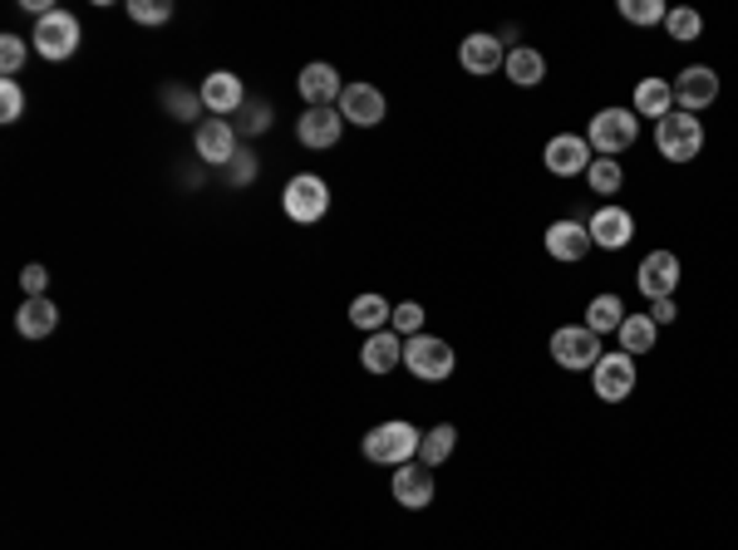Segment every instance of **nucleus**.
Segmentation results:
<instances>
[{
  "instance_id": "1",
  "label": "nucleus",
  "mask_w": 738,
  "mask_h": 550,
  "mask_svg": "<svg viewBox=\"0 0 738 550\" xmlns=\"http://www.w3.org/2000/svg\"><path fill=\"white\" fill-rule=\"evenodd\" d=\"M418 447H424V438H418L414 422L394 418V422H380V428L365 432V457L380 467H404L418 457Z\"/></svg>"
},
{
  "instance_id": "2",
  "label": "nucleus",
  "mask_w": 738,
  "mask_h": 550,
  "mask_svg": "<svg viewBox=\"0 0 738 550\" xmlns=\"http://www.w3.org/2000/svg\"><path fill=\"white\" fill-rule=\"evenodd\" d=\"M655 147H660L665 163H695L704 153V123L685 109L665 113V119L655 123Z\"/></svg>"
},
{
  "instance_id": "3",
  "label": "nucleus",
  "mask_w": 738,
  "mask_h": 550,
  "mask_svg": "<svg viewBox=\"0 0 738 550\" xmlns=\"http://www.w3.org/2000/svg\"><path fill=\"white\" fill-rule=\"evenodd\" d=\"M635 138H640V119H635V109H600L596 119H590V129H586V143L596 147L600 157H620Z\"/></svg>"
},
{
  "instance_id": "4",
  "label": "nucleus",
  "mask_w": 738,
  "mask_h": 550,
  "mask_svg": "<svg viewBox=\"0 0 738 550\" xmlns=\"http://www.w3.org/2000/svg\"><path fill=\"white\" fill-rule=\"evenodd\" d=\"M281 206H286L291 222L311 226V222H321V216L331 212V187H325L315 172H301V177L286 182V192H281Z\"/></svg>"
},
{
  "instance_id": "5",
  "label": "nucleus",
  "mask_w": 738,
  "mask_h": 550,
  "mask_svg": "<svg viewBox=\"0 0 738 550\" xmlns=\"http://www.w3.org/2000/svg\"><path fill=\"white\" fill-rule=\"evenodd\" d=\"M404 369L424 384H443L453 374V344L448 339H434V335H414L404 344Z\"/></svg>"
},
{
  "instance_id": "6",
  "label": "nucleus",
  "mask_w": 738,
  "mask_h": 550,
  "mask_svg": "<svg viewBox=\"0 0 738 550\" xmlns=\"http://www.w3.org/2000/svg\"><path fill=\"white\" fill-rule=\"evenodd\" d=\"M36 54L40 60H70V54L79 50V20L70 16V10H50V16H40V26H36Z\"/></svg>"
},
{
  "instance_id": "7",
  "label": "nucleus",
  "mask_w": 738,
  "mask_h": 550,
  "mask_svg": "<svg viewBox=\"0 0 738 550\" xmlns=\"http://www.w3.org/2000/svg\"><path fill=\"white\" fill-rule=\"evenodd\" d=\"M590 388H596L600 404H626V398L635 394V359L626 349L600 354V364L590 369Z\"/></svg>"
},
{
  "instance_id": "8",
  "label": "nucleus",
  "mask_w": 738,
  "mask_h": 550,
  "mask_svg": "<svg viewBox=\"0 0 738 550\" xmlns=\"http://www.w3.org/2000/svg\"><path fill=\"white\" fill-rule=\"evenodd\" d=\"M600 335H590L586 325H566L552 335V359L562 364V369H596L600 364Z\"/></svg>"
},
{
  "instance_id": "9",
  "label": "nucleus",
  "mask_w": 738,
  "mask_h": 550,
  "mask_svg": "<svg viewBox=\"0 0 738 550\" xmlns=\"http://www.w3.org/2000/svg\"><path fill=\"white\" fill-rule=\"evenodd\" d=\"M590 153H596V147H590L582 133H556L542 157H547V172H552V177H576V172H586L590 163H596Z\"/></svg>"
},
{
  "instance_id": "10",
  "label": "nucleus",
  "mask_w": 738,
  "mask_h": 550,
  "mask_svg": "<svg viewBox=\"0 0 738 550\" xmlns=\"http://www.w3.org/2000/svg\"><path fill=\"white\" fill-rule=\"evenodd\" d=\"M635 285H640V295H650V301H669L679 285V256L675 251H650V256L640 261Z\"/></svg>"
},
{
  "instance_id": "11",
  "label": "nucleus",
  "mask_w": 738,
  "mask_h": 550,
  "mask_svg": "<svg viewBox=\"0 0 738 550\" xmlns=\"http://www.w3.org/2000/svg\"><path fill=\"white\" fill-rule=\"evenodd\" d=\"M390 491H394V501H400V507L424 511L428 501H434V467H424V462H404V467H394Z\"/></svg>"
},
{
  "instance_id": "12",
  "label": "nucleus",
  "mask_w": 738,
  "mask_h": 550,
  "mask_svg": "<svg viewBox=\"0 0 738 550\" xmlns=\"http://www.w3.org/2000/svg\"><path fill=\"white\" fill-rule=\"evenodd\" d=\"M384 113H390V103L374 84H345V94H340V119L345 123L374 129V123H384Z\"/></svg>"
},
{
  "instance_id": "13",
  "label": "nucleus",
  "mask_w": 738,
  "mask_h": 550,
  "mask_svg": "<svg viewBox=\"0 0 738 550\" xmlns=\"http://www.w3.org/2000/svg\"><path fill=\"white\" fill-rule=\"evenodd\" d=\"M669 89H675V103H679V109H685V113H699V109H709V103L719 99V74H714V69H704V64H689Z\"/></svg>"
},
{
  "instance_id": "14",
  "label": "nucleus",
  "mask_w": 738,
  "mask_h": 550,
  "mask_svg": "<svg viewBox=\"0 0 738 550\" xmlns=\"http://www.w3.org/2000/svg\"><path fill=\"white\" fill-rule=\"evenodd\" d=\"M586 232H590L596 246L620 251V246H630V236H635V216L626 212V206H600V212L586 222Z\"/></svg>"
},
{
  "instance_id": "15",
  "label": "nucleus",
  "mask_w": 738,
  "mask_h": 550,
  "mask_svg": "<svg viewBox=\"0 0 738 550\" xmlns=\"http://www.w3.org/2000/svg\"><path fill=\"white\" fill-rule=\"evenodd\" d=\"M246 103V89L236 74H226V69H218V74L202 79V109H212L218 119H232V113H242Z\"/></svg>"
},
{
  "instance_id": "16",
  "label": "nucleus",
  "mask_w": 738,
  "mask_h": 550,
  "mask_svg": "<svg viewBox=\"0 0 738 550\" xmlns=\"http://www.w3.org/2000/svg\"><path fill=\"white\" fill-rule=\"evenodd\" d=\"M198 157L202 163H212V167H222V163H232L236 157V129L226 119H208V123H198Z\"/></svg>"
},
{
  "instance_id": "17",
  "label": "nucleus",
  "mask_w": 738,
  "mask_h": 550,
  "mask_svg": "<svg viewBox=\"0 0 738 550\" xmlns=\"http://www.w3.org/2000/svg\"><path fill=\"white\" fill-rule=\"evenodd\" d=\"M340 94H345V84H340L335 64L315 60L301 69V99L311 103V109H331V103H340Z\"/></svg>"
},
{
  "instance_id": "18",
  "label": "nucleus",
  "mask_w": 738,
  "mask_h": 550,
  "mask_svg": "<svg viewBox=\"0 0 738 550\" xmlns=\"http://www.w3.org/2000/svg\"><path fill=\"white\" fill-rule=\"evenodd\" d=\"M458 64L468 69V74H497V69L507 64V54H503V40L497 34H468V40L458 44Z\"/></svg>"
},
{
  "instance_id": "19",
  "label": "nucleus",
  "mask_w": 738,
  "mask_h": 550,
  "mask_svg": "<svg viewBox=\"0 0 738 550\" xmlns=\"http://www.w3.org/2000/svg\"><path fill=\"white\" fill-rule=\"evenodd\" d=\"M590 246H596V241H590L582 222H552L547 226V256L552 261H586Z\"/></svg>"
},
{
  "instance_id": "20",
  "label": "nucleus",
  "mask_w": 738,
  "mask_h": 550,
  "mask_svg": "<svg viewBox=\"0 0 738 550\" xmlns=\"http://www.w3.org/2000/svg\"><path fill=\"white\" fill-rule=\"evenodd\" d=\"M340 129H345L340 109H305L301 123H295V138H301L305 147H335L340 143Z\"/></svg>"
},
{
  "instance_id": "21",
  "label": "nucleus",
  "mask_w": 738,
  "mask_h": 550,
  "mask_svg": "<svg viewBox=\"0 0 738 550\" xmlns=\"http://www.w3.org/2000/svg\"><path fill=\"white\" fill-rule=\"evenodd\" d=\"M665 113H675V89H669L665 79H640V84H635V119L660 123Z\"/></svg>"
},
{
  "instance_id": "22",
  "label": "nucleus",
  "mask_w": 738,
  "mask_h": 550,
  "mask_svg": "<svg viewBox=\"0 0 738 550\" xmlns=\"http://www.w3.org/2000/svg\"><path fill=\"white\" fill-rule=\"evenodd\" d=\"M360 364H365L370 374H390L394 364H404V344H400V335H390V329L370 335V339H365V349H360Z\"/></svg>"
},
{
  "instance_id": "23",
  "label": "nucleus",
  "mask_w": 738,
  "mask_h": 550,
  "mask_svg": "<svg viewBox=\"0 0 738 550\" xmlns=\"http://www.w3.org/2000/svg\"><path fill=\"white\" fill-rule=\"evenodd\" d=\"M54 325H60V309H54V301H44V295L26 301V305H20V315H16V329H20L26 339L54 335Z\"/></svg>"
},
{
  "instance_id": "24",
  "label": "nucleus",
  "mask_w": 738,
  "mask_h": 550,
  "mask_svg": "<svg viewBox=\"0 0 738 550\" xmlns=\"http://www.w3.org/2000/svg\"><path fill=\"white\" fill-rule=\"evenodd\" d=\"M507 79H513L517 89H537L542 79H547V60H542V50H527V44H517V50H507Z\"/></svg>"
},
{
  "instance_id": "25",
  "label": "nucleus",
  "mask_w": 738,
  "mask_h": 550,
  "mask_svg": "<svg viewBox=\"0 0 738 550\" xmlns=\"http://www.w3.org/2000/svg\"><path fill=\"white\" fill-rule=\"evenodd\" d=\"M626 325V305H620V295H596V301L586 305V329L590 335H610V329Z\"/></svg>"
},
{
  "instance_id": "26",
  "label": "nucleus",
  "mask_w": 738,
  "mask_h": 550,
  "mask_svg": "<svg viewBox=\"0 0 738 550\" xmlns=\"http://www.w3.org/2000/svg\"><path fill=\"white\" fill-rule=\"evenodd\" d=\"M655 329H660V325H655L650 315H626V325L616 329V335H620V349H626L630 359H635V354H650V349H655Z\"/></svg>"
},
{
  "instance_id": "27",
  "label": "nucleus",
  "mask_w": 738,
  "mask_h": 550,
  "mask_svg": "<svg viewBox=\"0 0 738 550\" xmlns=\"http://www.w3.org/2000/svg\"><path fill=\"white\" fill-rule=\"evenodd\" d=\"M453 442H458V428H453V422L428 428L424 432V447H418V462H424V467H443L453 457Z\"/></svg>"
},
{
  "instance_id": "28",
  "label": "nucleus",
  "mask_w": 738,
  "mask_h": 550,
  "mask_svg": "<svg viewBox=\"0 0 738 550\" xmlns=\"http://www.w3.org/2000/svg\"><path fill=\"white\" fill-rule=\"evenodd\" d=\"M350 319H355L360 329H370V335H380V329L394 319V309L384 305V295H360V301L350 305Z\"/></svg>"
},
{
  "instance_id": "29",
  "label": "nucleus",
  "mask_w": 738,
  "mask_h": 550,
  "mask_svg": "<svg viewBox=\"0 0 738 550\" xmlns=\"http://www.w3.org/2000/svg\"><path fill=\"white\" fill-rule=\"evenodd\" d=\"M586 182L596 197H616L620 182H626V172H620V157H596V163L586 167Z\"/></svg>"
},
{
  "instance_id": "30",
  "label": "nucleus",
  "mask_w": 738,
  "mask_h": 550,
  "mask_svg": "<svg viewBox=\"0 0 738 550\" xmlns=\"http://www.w3.org/2000/svg\"><path fill=\"white\" fill-rule=\"evenodd\" d=\"M665 30H669V40L689 44V40H699V34H704V16H699V10H689V6H675L665 16Z\"/></svg>"
},
{
  "instance_id": "31",
  "label": "nucleus",
  "mask_w": 738,
  "mask_h": 550,
  "mask_svg": "<svg viewBox=\"0 0 738 550\" xmlns=\"http://www.w3.org/2000/svg\"><path fill=\"white\" fill-rule=\"evenodd\" d=\"M669 10L660 0H620V20H630V26H660Z\"/></svg>"
},
{
  "instance_id": "32",
  "label": "nucleus",
  "mask_w": 738,
  "mask_h": 550,
  "mask_svg": "<svg viewBox=\"0 0 738 550\" xmlns=\"http://www.w3.org/2000/svg\"><path fill=\"white\" fill-rule=\"evenodd\" d=\"M26 113V89L16 79H0V123H16Z\"/></svg>"
},
{
  "instance_id": "33",
  "label": "nucleus",
  "mask_w": 738,
  "mask_h": 550,
  "mask_svg": "<svg viewBox=\"0 0 738 550\" xmlns=\"http://www.w3.org/2000/svg\"><path fill=\"white\" fill-rule=\"evenodd\" d=\"M129 16L139 26H163V20H173V6L168 0H129Z\"/></svg>"
},
{
  "instance_id": "34",
  "label": "nucleus",
  "mask_w": 738,
  "mask_h": 550,
  "mask_svg": "<svg viewBox=\"0 0 738 550\" xmlns=\"http://www.w3.org/2000/svg\"><path fill=\"white\" fill-rule=\"evenodd\" d=\"M400 335H424V305H414V301H404V305H394V319H390Z\"/></svg>"
},
{
  "instance_id": "35",
  "label": "nucleus",
  "mask_w": 738,
  "mask_h": 550,
  "mask_svg": "<svg viewBox=\"0 0 738 550\" xmlns=\"http://www.w3.org/2000/svg\"><path fill=\"white\" fill-rule=\"evenodd\" d=\"M20 64H26V40L20 34H0V74L16 79Z\"/></svg>"
},
{
  "instance_id": "36",
  "label": "nucleus",
  "mask_w": 738,
  "mask_h": 550,
  "mask_svg": "<svg viewBox=\"0 0 738 550\" xmlns=\"http://www.w3.org/2000/svg\"><path fill=\"white\" fill-rule=\"evenodd\" d=\"M163 103L173 109V119H198L202 94H188V89H163Z\"/></svg>"
},
{
  "instance_id": "37",
  "label": "nucleus",
  "mask_w": 738,
  "mask_h": 550,
  "mask_svg": "<svg viewBox=\"0 0 738 550\" xmlns=\"http://www.w3.org/2000/svg\"><path fill=\"white\" fill-rule=\"evenodd\" d=\"M236 133H261V129H271V109L266 103H242V123H232Z\"/></svg>"
},
{
  "instance_id": "38",
  "label": "nucleus",
  "mask_w": 738,
  "mask_h": 550,
  "mask_svg": "<svg viewBox=\"0 0 738 550\" xmlns=\"http://www.w3.org/2000/svg\"><path fill=\"white\" fill-rule=\"evenodd\" d=\"M20 285H26V301H36V295H44V285H50V271L26 266V271H20Z\"/></svg>"
},
{
  "instance_id": "39",
  "label": "nucleus",
  "mask_w": 738,
  "mask_h": 550,
  "mask_svg": "<svg viewBox=\"0 0 738 550\" xmlns=\"http://www.w3.org/2000/svg\"><path fill=\"white\" fill-rule=\"evenodd\" d=\"M226 167H232V182H252V172H256L252 153H236V157H232V163H226Z\"/></svg>"
},
{
  "instance_id": "40",
  "label": "nucleus",
  "mask_w": 738,
  "mask_h": 550,
  "mask_svg": "<svg viewBox=\"0 0 738 550\" xmlns=\"http://www.w3.org/2000/svg\"><path fill=\"white\" fill-rule=\"evenodd\" d=\"M650 319H655V325H669V319H679V309H675V301H655V309H650Z\"/></svg>"
}]
</instances>
